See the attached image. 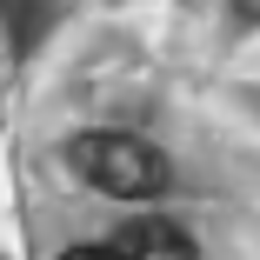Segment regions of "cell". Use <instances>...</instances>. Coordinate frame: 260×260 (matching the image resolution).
Instances as JSON below:
<instances>
[{"mask_svg":"<svg viewBox=\"0 0 260 260\" xmlns=\"http://www.w3.org/2000/svg\"><path fill=\"white\" fill-rule=\"evenodd\" d=\"M74 167L80 180H93L100 193H114V200H153L167 187V160H160V147L140 140V134H120V127H93L74 140Z\"/></svg>","mask_w":260,"mask_h":260,"instance_id":"cell-1","label":"cell"},{"mask_svg":"<svg viewBox=\"0 0 260 260\" xmlns=\"http://www.w3.org/2000/svg\"><path fill=\"white\" fill-rule=\"evenodd\" d=\"M114 247H120L127 260H200V253H193V234L174 227V220H160V214H134V220L114 234Z\"/></svg>","mask_w":260,"mask_h":260,"instance_id":"cell-2","label":"cell"},{"mask_svg":"<svg viewBox=\"0 0 260 260\" xmlns=\"http://www.w3.org/2000/svg\"><path fill=\"white\" fill-rule=\"evenodd\" d=\"M60 260H127V253H120L114 240H93V247H67Z\"/></svg>","mask_w":260,"mask_h":260,"instance_id":"cell-3","label":"cell"}]
</instances>
